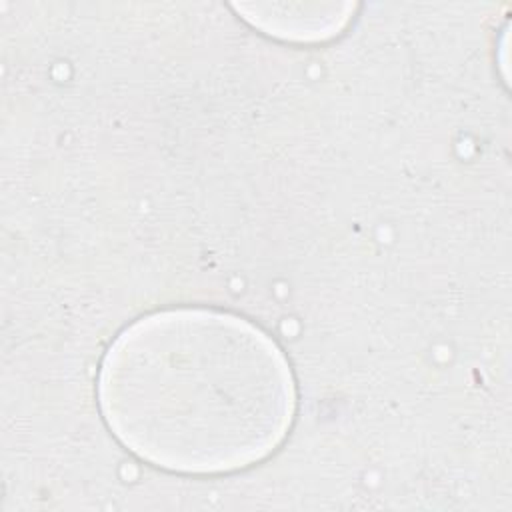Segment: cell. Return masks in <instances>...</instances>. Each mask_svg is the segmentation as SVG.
<instances>
[{
  "label": "cell",
  "mask_w": 512,
  "mask_h": 512,
  "mask_svg": "<svg viewBox=\"0 0 512 512\" xmlns=\"http://www.w3.org/2000/svg\"><path fill=\"white\" fill-rule=\"evenodd\" d=\"M98 396L112 434L142 460L186 474L252 466L294 418V380L276 342L206 308L164 310L108 348Z\"/></svg>",
  "instance_id": "6da1fadb"
}]
</instances>
